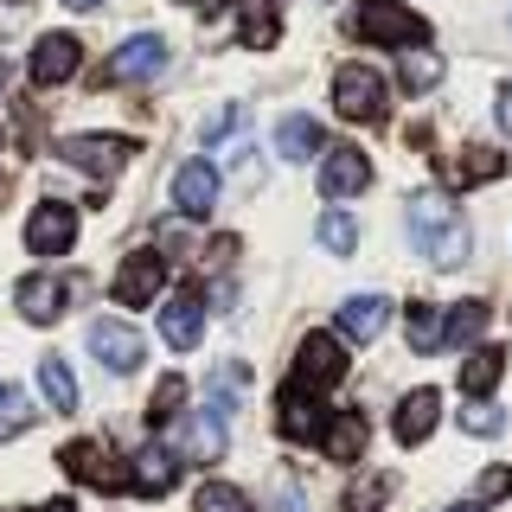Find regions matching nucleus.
Listing matches in <instances>:
<instances>
[{"label": "nucleus", "instance_id": "obj_1", "mask_svg": "<svg viewBox=\"0 0 512 512\" xmlns=\"http://www.w3.org/2000/svg\"><path fill=\"white\" fill-rule=\"evenodd\" d=\"M410 244H416V256L423 263H436V269H461L468 263V218H461V205L448 199L442 186H429V192H416L410 199Z\"/></svg>", "mask_w": 512, "mask_h": 512}, {"label": "nucleus", "instance_id": "obj_2", "mask_svg": "<svg viewBox=\"0 0 512 512\" xmlns=\"http://www.w3.org/2000/svg\"><path fill=\"white\" fill-rule=\"evenodd\" d=\"M359 39H372V45H404V52H423L436 32H429L423 13H410V7H397V0H359L352 7V20H346Z\"/></svg>", "mask_w": 512, "mask_h": 512}, {"label": "nucleus", "instance_id": "obj_3", "mask_svg": "<svg viewBox=\"0 0 512 512\" xmlns=\"http://www.w3.org/2000/svg\"><path fill=\"white\" fill-rule=\"evenodd\" d=\"M333 109H340L346 122H378L384 116L378 64H340V71H333Z\"/></svg>", "mask_w": 512, "mask_h": 512}, {"label": "nucleus", "instance_id": "obj_4", "mask_svg": "<svg viewBox=\"0 0 512 512\" xmlns=\"http://www.w3.org/2000/svg\"><path fill=\"white\" fill-rule=\"evenodd\" d=\"M352 372L346 365V346H340V333H308V340H301V352H295V384L301 391H333V384H340Z\"/></svg>", "mask_w": 512, "mask_h": 512}, {"label": "nucleus", "instance_id": "obj_5", "mask_svg": "<svg viewBox=\"0 0 512 512\" xmlns=\"http://www.w3.org/2000/svg\"><path fill=\"white\" fill-rule=\"evenodd\" d=\"M160 71H167V39H160V32H141V39L116 45V58H109L103 84H154Z\"/></svg>", "mask_w": 512, "mask_h": 512}, {"label": "nucleus", "instance_id": "obj_6", "mask_svg": "<svg viewBox=\"0 0 512 512\" xmlns=\"http://www.w3.org/2000/svg\"><path fill=\"white\" fill-rule=\"evenodd\" d=\"M64 468L71 480H84V487H103V493H122L128 487V461H116L103 442H64Z\"/></svg>", "mask_w": 512, "mask_h": 512}, {"label": "nucleus", "instance_id": "obj_7", "mask_svg": "<svg viewBox=\"0 0 512 512\" xmlns=\"http://www.w3.org/2000/svg\"><path fill=\"white\" fill-rule=\"evenodd\" d=\"M90 352L109 365V372H141V359H148V340H141L128 320H90Z\"/></svg>", "mask_w": 512, "mask_h": 512}, {"label": "nucleus", "instance_id": "obj_8", "mask_svg": "<svg viewBox=\"0 0 512 512\" xmlns=\"http://www.w3.org/2000/svg\"><path fill=\"white\" fill-rule=\"evenodd\" d=\"M71 244H77V212H71V205H58V199L32 205V218H26V250H39V256H64Z\"/></svg>", "mask_w": 512, "mask_h": 512}, {"label": "nucleus", "instance_id": "obj_9", "mask_svg": "<svg viewBox=\"0 0 512 512\" xmlns=\"http://www.w3.org/2000/svg\"><path fill=\"white\" fill-rule=\"evenodd\" d=\"M160 288H167V263H160V250H135L116 269V301H122V308H148Z\"/></svg>", "mask_w": 512, "mask_h": 512}, {"label": "nucleus", "instance_id": "obj_10", "mask_svg": "<svg viewBox=\"0 0 512 512\" xmlns=\"http://www.w3.org/2000/svg\"><path fill=\"white\" fill-rule=\"evenodd\" d=\"M58 154L71 160V167H90V173H122L128 154H135V141L128 135H71V141H58Z\"/></svg>", "mask_w": 512, "mask_h": 512}, {"label": "nucleus", "instance_id": "obj_11", "mask_svg": "<svg viewBox=\"0 0 512 512\" xmlns=\"http://www.w3.org/2000/svg\"><path fill=\"white\" fill-rule=\"evenodd\" d=\"M160 340L173 352H192L205 340V295L199 288H180V295L167 301V314H160Z\"/></svg>", "mask_w": 512, "mask_h": 512}, {"label": "nucleus", "instance_id": "obj_12", "mask_svg": "<svg viewBox=\"0 0 512 512\" xmlns=\"http://www.w3.org/2000/svg\"><path fill=\"white\" fill-rule=\"evenodd\" d=\"M276 423L288 442H320V423H327V410H320L314 391H301V384H288V391L276 397Z\"/></svg>", "mask_w": 512, "mask_h": 512}, {"label": "nucleus", "instance_id": "obj_13", "mask_svg": "<svg viewBox=\"0 0 512 512\" xmlns=\"http://www.w3.org/2000/svg\"><path fill=\"white\" fill-rule=\"evenodd\" d=\"M173 205H180L186 218H205L218 205V167L212 160H186L180 173H173Z\"/></svg>", "mask_w": 512, "mask_h": 512}, {"label": "nucleus", "instance_id": "obj_14", "mask_svg": "<svg viewBox=\"0 0 512 512\" xmlns=\"http://www.w3.org/2000/svg\"><path fill=\"white\" fill-rule=\"evenodd\" d=\"M77 64H84V45H77L71 32H45V39L32 45V84H64Z\"/></svg>", "mask_w": 512, "mask_h": 512}, {"label": "nucleus", "instance_id": "obj_15", "mask_svg": "<svg viewBox=\"0 0 512 512\" xmlns=\"http://www.w3.org/2000/svg\"><path fill=\"white\" fill-rule=\"evenodd\" d=\"M64 295H71V288H64V276H45V269L13 288V301H20V314L32 320V327H52V320L64 314Z\"/></svg>", "mask_w": 512, "mask_h": 512}, {"label": "nucleus", "instance_id": "obj_16", "mask_svg": "<svg viewBox=\"0 0 512 512\" xmlns=\"http://www.w3.org/2000/svg\"><path fill=\"white\" fill-rule=\"evenodd\" d=\"M372 186V160H365L359 148H333L327 167H320V192L327 199H352V192Z\"/></svg>", "mask_w": 512, "mask_h": 512}, {"label": "nucleus", "instance_id": "obj_17", "mask_svg": "<svg viewBox=\"0 0 512 512\" xmlns=\"http://www.w3.org/2000/svg\"><path fill=\"white\" fill-rule=\"evenodd\" d=\"M224 416L218 410H199V416H186V429H180V455L186 461H205V468H212V461H224Z\"/></svg>", "mask_w": 512, "mask_h": 512}, {"label": "nucleus", "instance_id": "obj_18", "mask_svg": "<svg viewBox=\"0 0 512 512\" xmlns=\"http://www.w3.org/2000/svg\"><path fill=\"white\" fill-rule=\"evenodd\" d=\"M391 423H397V442H410V448H416V442L429 436V429L442 423V391H429V384H423V391H410L404 404H397Z\"/></svg>", "mask_w": 512, "mask_h": 512}, {"label": "nucleus", "instance_id": "obj_19", "mask_svg": "<svg viewBox=\"0 0 512 512\" xmlns=\"http://www.w3.org/2000/svg\"><path fill=\"white\" fill-rule=\"evenodd\" d=\"M384 320H391V301H384V295H352V301H340V333H346V340H378Z\"/></svg>", "mask_w": 512, "mask_h": 512}, {"label": "nucleus", "instance_id": "obj_20", "mask_svg": "<svg viewBox=\"0 0 512 512\" xmlns=\"http://www.w3.org/2000/svg\"><path fill=\"white\" fill-rule=\"evenodd\" d=\"M365 436H372V429H365V416L346 410V416H327V429H320V448H327L333 461H359V455H365Z\"/></svg>", "mask_w": 512, "mask_h": 512}, {"label": "nucleus", "instance_id": "obj_21", "mask_svg": "<svg viewBox=\"0 0 512 512\" xmlns=\"http://www.w3.org/2000/svg\"><path fill=\"white\" fill-rule=\"evenodd\" d=\"M244 20H237V39L250 45V52H269V45L282 39V20H276V0H244Z\"/></svg>", "mask_w": 512, "mask_h": 512}, {"label": "nucleus", "instance_id": "obj_22", "mask_svg": "<svg viewBox=\"0 0 512 512\" xmlns=\"http://www.w3.org/2000/svg\"><path fill=\"white\" fill-rule=\"evenodd\" d=\"M320 148H327V135H320L314 116H282V128H276V154L282 160H314Z\"/></svg>", "mask_w": 512, "mask_h": 512}, {"label": "nucleus", "instance_id": "obj_23", "mask_svg": "<svg viewBox=\"0 0 512 512\" xmlns=\"http://www.w3.org/2000/svg\"><path fill=\"white\" fill-rule=\"evenodd\" d=\"M173 468H180V461H173V448L148 442L135 461H128V480H141V493H167L173 487Z\"/></svg>", "mask_w": 512, "mask_h": 512}, {"label": "nucleus", "instance_id": "obj_24", "mask_svg": "<svg viewBox=\"0 0 512 512\" xmlns=\"http://www.w3.org/2000/svg\"><path fill=\"white\" fill-rule=\"evenodd\" d=\"M500 372H506V352L500 346H474L468 365H461V391H468V397H487L493 384H500Z\"/></svg>", "mask_w": 512, "mask_h": 512}, {"label": "nucleus", "instance_id": "obj_25", "mask_svg": "<svg viewBox=\"0 0 512 512\" xmlns=\"http://www.w3.org/2000/svg\"><path fill=\"white\" fill-rule=\"evenodd\" d=\"M480 327H487V301H455L442 314V346H474Z\"/></svg>", "mask_w": 512, "mask_h": 512}, {"label": "nucleus", "instance_id": "obj_26", "mask_svg": "<svg viewBox=\"0 0 512 512\" xmlns=\"http://www.w3.org/2000/svg\"><path fill=\"white\" fill-rule=\"evenodd\" d=\"M39 391H45V404H52L58 416L77 410V378H71V365H64V359H39Z\"/></svg>", "mask_w": 512, "mask_h": 512}, {"label": "nucleus", "instance_id": "obj_27", "mask_svg": "<svg viewBox=\"0 0 512 512\" xmlns=\"http://www.w3.org/2000/svg\"><path fill=\"white\" fill-rule=\"evenodd\" d=\"M506 173V154H493V148H468L455 160V186H480V180H500Z\"/></svg>", "mask_w": 512, "mask_h": 512}, {"label": "nucleus", "instance_id": "obj_28", "mask_svg": "<svg viewBox=\"0 0 512 512\" xmlns=\"http://www.w3.org/2000/svg\"><path fill=\"white\" fill-rule=\"evenodd\" d=\"M404 340H410V352H442V314L436 308H410Z\"/></svg>", "mask_w": 512, "mask_h": 512}, {"label": "nucleus", "instance_id": "obj_29", "mask_svg": "<svg viewBox=\"0 0 512 512\" xmlns=\"http://www.w3.org/2000/svg\"><path fill=\"white\" fill-rule=\"evenodd\" d=\"M320 250L352 256V250H359V224H352L346 212H327V218H320Z\"/></svg>", "mask_w": 512, "mask_h": 512}, {"label": "nucleus", "instance_id": "obj_30", "mask_svg": "<svg viewBox=\"0 0 512 512\" xmlns=\"http://www.w3.org/2000/svg\"><path fill=\"white\" fill-rule=\"evenodd\" d=\"M192 512H250V500L231 487V480H205L199 500H192Z\"/></svg>", "mask_w": 512, "mask_h": 512}, {"label": "nucleus", "instance_id": "obj_31", "mask_svg": "<svg viewBox=\"0 0 512 512\" xmlns=\"http://www.w3.org/2000/svg\"><path fill=\"white\" fill-rule=\"evenodd\" d=\"M244 384H250L244 365H218V378H212V410L224 416V410L237 404V397H244Z\"/></svg>", "mask_w": 512, "mask_h": 512}, {"label": "nucleus", "instance_id": "obj_32", "mask_svg": "<svg viewBox=\"0 0 512 512\" xmlns=\"http://www.w3.org/2000/svg\"><path fill=\"white\" fill-rule=\"evenodd\" d=\"M20 423H26V391L20 384H0V442L20 436Z\"/></svg>", "mask_w": 512, "mask_h": 512}, {"label": "nucleus", "instance_id": "obj_33", "mask_svg": "<svg viewBox=\"0 0 512 512\" xmlns=\"http://www.w3.org/2000/svg\"><path fill=\"white\" fill-rule=\"evenodd\" d=\"M180 404H186V378H160V391H154V404H148V423H167Z\"/></svg>", "mask_w": 512, "mask_h": 512}, {"label": "nucleus", "instance_id": "obj_34", "mask_svg": "<svg viewBox=\"0 0 512 512\" xmlns=\"http://www.w3.org/2000/svg\"><path fill=\"white\" fill-rule=\"evenodd\" d=\"M500 423H506L500 404H468L461 410V429H468V436H500Z\"/></svg>", "mask_w": 512, "mask_h": 512}, {"label": "nucleus", "instance_id": "obj_35", "mask_svg": "<svg viewBox=\"0 0 512 512\" xmlns=\"http://www.w3.org/2000/svg\"><path fill=\"white\" fill-rule=\"evenodd\" d=\"M384 493H391V474H365L359 487L346 493V506H352V512H372V506L384 500Z\"/></svg>", "mask_w": 512, "mask_h": 512}, {"label": "nucleus", "instance_id": "obj_36", "mask_svg": "<svg viewBox=\"0 0 512 512\" xmlns=\"http://www.w3.org/2000/svg\"><path fill=\"white\" fill-rule=\"evenodd\" d=\"M480 493H487V500H506V493H512V468H487V474H480Z\"/></svg>", "mask_w": 512, "mask_h": 512}, {"label": "nucleus", "instance_id": "obj_37", "mask_svg": "<svg viewBox=\"0 0 512 512\" xmlns=\"http://www.w3.org/2000/svg\"><path fill=\"white\" fill-rule=\"evenodd\" d=\"M429 84H436V64H410L404 71V90H429Z\"/></svg>", "mask_w": 512, "mask_h": 512}, {"label": "nucleus", "instance_id": "obj_38", "mask_svg": "<svg viewBox=\"0 0 512 512\" xmlns=\"http://www.w3.org/2000/svg\"><path fill=\"white\" fill-rule=\"evenodd\" d=\"M500 128H506V135H512V84L500 90Z\"/></svg>", "mask_w": 512, "mask_h": 512}, {"label": "nucleus", "instance_id": "obj_39", "mask_svg": "<svg viewBox=\"0 0 512 512\" xmlns=\"http://www.w3.org/2000/svg\"><path fill=\"white\" fill-rule=\"evenodd\" d=\"M64 7H71V13H90V7H103V0H64Z\"/></svg>", "mask_w": 512, "mask_h": 512}, {"label": "nucleus", "instance_id": "obj_40", "mask_svg": "<svg viewBox=\"0 0 512 512\" xmlns=\"http://www.w3.org/2000/svg\"><path fill=\"white\" fill-rule=\"evenodd\" d=\"M442 512H487V506H480V500H468V506H442Z\"/></svg>", "mask_w": 512, "mask_h": 512}, {"label": "nucleus", "instance_id": "obj_41", "mask_svg": "<svg viewBox=\"0 0 512 512\" xmlns=\"http://www.w3.org/2000/svg\"><path fill=\"white\" fill-rule=\"evenodd\" d=\"M39 512H77V506L71 500H52V506H39Z\"/></svg>", "mask_w": 512, "mask_h": 512}, {"label": "nucleus", "instance_id": "obj_42", "mask_svg": "<svg viewBox=\"0 0 512 512\" xmlns=\"http://www.w3.org/2000/svg\"><path fill=\"white\" fill-rule=\"evenodd\" d=\"M199 7H224V0H199Z\"/></svg>", "mask_w": 512, "mask_h": 512}, {"label": "nucleus", "instance_id": "obj_43", "mask_svg": "<svg viewBox=\"0 0 512 512\" xmlns=\"http://www.w3.org/2000/svg\"><path fill=\"white\" fill-rule=\"evenodd\" d=\"M13 7H20V0H13Z\"/></svg>", "mask_w": 512, "mask_h": 512}]
</instances>
